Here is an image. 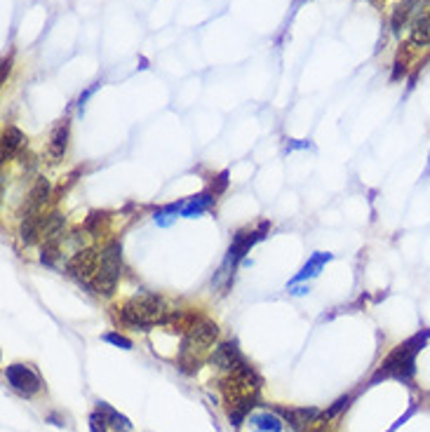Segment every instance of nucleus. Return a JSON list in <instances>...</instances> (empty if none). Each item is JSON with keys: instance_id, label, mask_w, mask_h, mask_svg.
<instances>
[{"instance_id": "obj_4", "label": "nucleus", "mask_w": 430, "mask_h": 432, "mask_svg": "<svg viewBox=\"0 0 430 432\" xmlns=\"http://www.w3.org/2000/svg\"><path fill=\"white\" fill-rule=\"evenodd\" d=\"M219 336V327L209 320H200L188 334H183L179 355H176V365L183 374H196L200 369V362L207 355V350L214 345Z\"/></svg>"}, {"instance_id": "obj_20", "label": "nucleus", "mask_w": 430, "mask_h": 432, "mask_svg": "<svg viewBox=\"0 0 430 432\" xmlns=\"http://www.w3.org/2000/svg\"><path fill=\"white\" fill-rule=\"evenodd\" d=\"M61 244H64V237H59V240H45L43 252H40V261L45 266H54L57 259L61 257Z\"/></svg>"}, {"instance_id": "obj_15", "label": "nucleus", "mask_w": 430, "mask_h": 432, "mask_svg": "<svg viewBox=\"0 0 430 432\" xmlns=\"http://www.w3.org/2000/svg\"><path fill=\"white\" fill-rule=\"evenodd\" d=\"M331 261V254H327V252H315L311 259L306 261V266L301 268V272L296 277H291L289 284H301V282H308L311 277L315 275H320V270L325 268V263H329Z\"/></svg>"}, {"instance_id": "obj_23", "label": "nucleus", "mask_w": 430, "mask_h": 432, "mask_svg": "<svg viewBox=\"0 0 430 432\" xmlns=\"http://www.w3.org/2000/svg\"><path fill=\"white\" fill-rule=\"evenodd\" d=\"M106 430H108V420L99 411L90 413V432H106Z\"/></svg>"}, {"instance_id": "obj_10", "label": "nucleus", "mask_w": 430, "mask_h": 432, "mask_svg": "<svg viewBox=\"0 0 430 432\" xmlns=\"http://www.w3.org/2000/svg\"><path fill=\"white\" fill-rule=\"evenodd\" d=\"M50 195H52V186H50L48 179H38L36 184L28 191L24 207H21V219L24 216H43L48 214V202Z\"/></svg>"}, {"instance_id": "obj_14", "label": "nucleus", "mask_w": 430, "mask_h": 432, "mask_svg": "<svg viewBox=\"0 0 430 432\" xmlns=\"http://www.w3.org/2000/svg\"><path fill=\"white\" fill-rule=\"evenodd\" d=\"M24 141L26 136L24 132H21L19 127H5L3 132V153H0V158H3V162H10L12 158L17 155V153H21V149H24Z\"/></svg>"}, {"instance_id": "obj_7", "label": "nucleus", "mask_w": 430, "mask_h": 432, "mask_svg": "<svg viewBox=\"0 0 430 432\" xmlns=\"http://www.w3.org/2000/svg\"><path fill=\"white\" fill-rule=\"evenodd\" d=\"M5 378H8L10 388L21 397H36L38 392L43 390V376H40L38 369L31 365L14 362V365L5 369Z\"/></svg>"}, {"instance_id": "obj_1", "label": "nucleus", "mask_w": 430, "mask_h": 432, "mask_svg": "<svg viewBox=\"0 0 430 432\" xmlns=\"http://www.w3.org/2000/svg\"><path fill=\"white\" fill-rule=\"evenodd\" d=\"M259 390H261V378L254 371V367L247 365V360L221 378V395L223 402H226L228 420H231L235 428L243 425V420L256 407Z\"/></svg>"}, {"instance_id": "obj_2", "label": "nucleus", "mask_w": 430, "mask_h": 432, "mask_svg": "<svg viewBox=\"0 0 430 432\" xmlns=\"http://www.w3.org/2000/svg\"><path fill=\"white\" fill-rule=\"evenodd\" d=\"M116 310H118L116 317L125 327L141 329V332H148L151 327H160L165 322V317L170 315L167 301L158 296V294H148V292L127 299Z\"/></svg>"}, {"instance_id": "obj_3", "label": "nucleus", "mask_w": 430, "mask_h": 432, "mask_svg": "<svg viewBox=\"0 0 430 432\" xmlns=\"http://www.w3.org/2000/svg\"><path fill=\"white\" fill-rule=\"evenodd\" d=\"M428 338H430V329H426L423 334H414V336L407 338L405 343H400L398 348L381 362V367H378L376 374L371 376V383H378V380H386V378L411 383L416 376V355L421 352Z\"/></svg>"}, {"instance_id": "obj_12", "label": "nucleus", "mask_w": 430, "mask_h": 432, "mask_svg": "<svg viewBox=\"0 0 430 432\" xmlns=\"http://www.w3.org/2000/svg\"><path fill=\"white\" fill-rule=\"evenodd\" d=\"M68 136H71V120H68V118H64V120H59V122L54 125L52 134H50L48 153H50V160H52V162H59L61 158L66 155Z\"/></svg>"}, {"instance_id": "obj_16", "label": "nucleus", "mask_w": 430, "mask_h": 432, "mask_svg": "<svg viewBox=\"0 0 430 432\" xmlns=\"http://www.w3.org/2000/svg\"><path fill=\"white\" fill-rule=\"evenodd\" d=\"M214 200H216V195L212 191H205V193H200V195H193L191 200L183 202L181 216H186V219H196V216L207 212L212 204H214Z\"/></svg>"}, {"instance_id": "obj_13", "label": "nucleus", "mask_w": 430, "mask_h": 432, "mask_svg": "<svg viewBox=\"0 0 430 432\" xmlns=\"http://www.w3.org/2000/svg\"><path fill=\"white\" fill-rule=\"evenodd\" d=\"M421 3L423 0H402V3L395 5V10L391 14V28H393L395 36H402V28L411 21V17H414V12Z\"/></svg>"}, {"instance_id": "obj_8", "label": "nucleus", "mask_w": 430, "mask_h": 432, "mask_svg": "<svg viewBox=\"0 0 430 432\" xmlns=\"http://www.w3.org/2000/svg\"><path fill=\"white\" fill-rule=\"evenodd\" d=\"M99 254L101 252L94 247H85L80 252H73V257L66 261V272L73 280L90 287V282L94 280L96 270H99Z\"/></svg>"}, {"instance_id": "obj_6", "label": "nucleus", "mask_w": 430, "mask_h": 432, "mask_svg": "<svg viewBox=\"0 0 430 432\" xmlns=\"http://www.w3.org/2000/svg\"><path fill=\"white\" fill-rule=\"evenodd\" d=\"M266 233H268V221H263V224H259L256 228H243V230L235 233L233 244H231V249H228V257L223 261V270H221V275H226L228 282H231L238 263L245 259V254H247L256 242H261L263 237H266Z\"/></svg>"}, {"instance_id": "obj_9", "label": "nucleus", "mask_w": 430, "mask_h": 432, "mask_svg": "<svg viewBox=\"0 0 430 432\" xmlns=\"http://www.w3.org/2000/svg\"><path fill=\"white\" fill-rule=\"evenodd\" d=\"M428 45H430V0H423L409 21V38H407L405 52L409 54L418 47H428ZM407 54H405V59H407ZM405 59H400V61H405Z\"/></svg>"}, {"instance_id": "obj_5", "label": "nucleus", "mask_w": 430, "mask_h": 432, "mask_svg": "<svg viewBox=\"0 0 430 432\" xmlns=\"http://www.w3.org/2000/svg\"><path fill=\"white\" fill-rule=\"evenodd\" d=\"M120 275H123V244L111 240L99 254V270L90 282V292L96 296H111L118 287Z\"/></svg>"}, {"instance_id": "obj_18", "label": "nucleus", "mask_w": 430, "mask_h": 432, "mask_svg": "<svg viewBox=\"0 0 430 432\" xmlns=\"http://www.w3.org/2000/svg\"><path fill=\"white\" fill-rule=\"evenodd\" d=\"M249 428L254 432H283V420H280L278 413L261 411L249 416Z\"/></svg>"}, {"instance_id": "obj_21", "label": "nucleus", "mask_w": 430, "mask_h": 432, "mask_svg": "<svg viewBox=\"0 0 430 432\" xmlns=\"http://www.w3.org/2000/svg\"><path fill=\"white\" fill-rule=\"evenodd\" d=\"M181 207H183V204H170V207L160 209V212L156 214V224H160V226H170V224H172V216H170V214H176Z\"/></svg>"}, {"instance_id": "obj_22", "label": "nucleus", "mask_w": 430, "mask_h": 432, "mask_svg": "<svg viewBox=\"0 0 430 432\" xmlns=\"http://www.w3.org/2000/svg\"><path fill=\"white\" fill-rule=\"evenodd\" d=\"M104 341H106V343L118 345V348H123V350H132V341H130V338H125L123 334H116V332L104 334Z\"/></svg>"}, {"instance_id": "obj_11", "label": "nucleus", "mask_w": 430, "mask_h": 432, "mask_svg": "<svg viewBox=\"0 0 430 432\" xmlns=\"http://www.w3.org/2000/svg\"><path fill=\"white\" fill-rule=\"evenodd\" d=\"M243 362H245V357H243V352H240L235 341L219 343L214 350H212V355H209V365L216 367V369H221V371H226V374L233 371V369L238 365H243Z\"/></svg>"}, {"instance_id": "obj_17", "label": "nucleus", "mask_w": 430, "mask_h": 432, "mask_svg": "<svg viewBox=\"0 0 430 432\" xmlns=\"http://www.w3.org/2000/svg\"><path fill=\"white\" fill-rule=\"evenodd\" d=\"M64 216L59 212H48L43 219V230H40V237L43 240H59V237H64Z\"/></svg>"}, {"instance_id": "obj_19", "label": "nucleus", "mask_w": 430, "mask_h": 432, "mask_svg": "<svg viewBox=\"0 0 430 432\" xmlns=\"http://www.w3.org/2000/svg\"><path fill=\"white\" fill-rule=\"evenodd\" d=\"M96 411L101 413L106 420H108V425H111L116 432H132V423H130V418L127 416H123V413H118L116 409H111L106 404V402H96Z\"/></svg>"}, {"instance_id": "obj_24", "label": "nucleus", "mask_w": 430, "mask_h": 432, "mask_svg": "<svg viewBox=\"0 0 430 432\" xmlns=\"http://www.w3.org/2000/svg\"><path fill=\"white\" fill-rule=\"evenodd\" d=\"M226 186H228V172H221L219 176H216V184H212V193H214V195H219V193H223L226 191Z\"/></svg>"}]
</instances>
